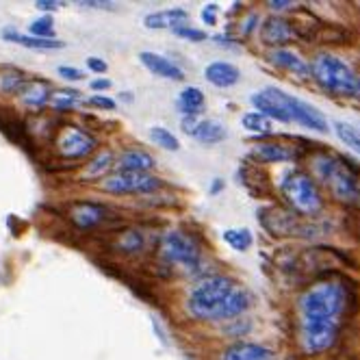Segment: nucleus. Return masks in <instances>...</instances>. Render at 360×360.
Listing matches in <instances>:
<instances>
[{
	"mask_svg": "<svg viewBox=\"0 0 360 360\" xmlns=\"http://www.w3.org/2000/svg\"><path fill=\"white\" fill-rule=\"evenodd\" d=\"M345 289L339 282H317L300 297L302 347L306 354L328 352L339 337Z\"/></svg>",
	"mask_w": 360,
	"mask_h": 360,
	"instance_id": "nucleus-1",
	"label": "nucleus"
},
{
	"mask_svg": "<svg viewBox=\"0 0 360 360\" xmlns=\"http://www.w3.org/2000/svg\"><path fill=\"white\" fill-rule=\"evenodd\" d=\"M252 304L250 293L226 276H211L193 287L187 300V311L202 321H233Z\"/></svg>",
	"mask_w": 360,
	"mask_h": 360,
	"instance_id": "nucleus-2",
	"label": "nucleus"
},
{
	"mask_svg": "<svg viewBox=\"0 0 360 360\" xmlns=\"http://www.w3.org/2000/svg\"><path fill=\"white\" fill-rule=\"evenodd\" d=\"M250 102L254 105L256 111L263 113L269 120H278L285 124L295 122V124H300L304 128H311V131H317V133L328 131L326 117L313 105H308L306 100H300L278 87H267V89L256 91L250 98Z\"/></svg>",
	"mask_w": 360,
	"mask_h": 360,
	"instance_id": "nucleus-3",
	"label": "nucleus"
},
{
	"mask_svg": "<svg viewBox=\"0 0 360 360\" xmlns=\"http://www.w3.org/2000/svg\"><path fill=\"white\" fill-rule=\"evenodd\" d=\"M313 169L321 183L343 202H354L360 198V185L356 174L347 167V163L334 154H319L313 159Z\"/></svg>",
	"mask_w": 360,
	"mask_h": 360,
	"instance_id": "nucleus-4",
	"label": "nucleus"
},
{
	"mask_svg": "<svg viewBox=\"0 0 360 360\" xmlns=\"http://www.w3.org/2000/svg\"><path fill=\"white\" fill-rule=\"evenodd\" d=\"M311 76L326 87L328 91L337 94V96H352L356 94V83L358 76L354 70L339 57L334 55H317L311 63Z\"/></svg>",
	"mask_w": 360,
	"mask_h": 360,
	"instance_id": "nucleus-5",
	"label": "nucleus"
},
{
	"mask_svg": "<svg viewBox=\"0 0 360 360\" xmlns=\"http://www.w3.org/2000/svg\"><path fill=\"white\" fill-rule=\"evenodd\" d=\"M282 195L287 198V202L291 207L304 215H313L317 211H321V195L317 185L313 183L311 176H306L304 172L291 169L282 178Z\"/></svg>",
	"mask_w": 360,
	"mask_h": 360,
	"instance_id": "nucleus-6",
	"label": "nucleus"
},
{
	"mask_svg": "<svg viewBox=\"0 0 360 360\" xmlns=\"http://www.w3.org/2000/svg\"><path fill=\"white\" fill-rule=\"evenodd\" d=\"M161 250H163V256L169 263H176V265L185 267L189 271H195L202 265L200 248L195 245V241L191 237L180 233V230H169V233L163 235Z\"/></svg>",
	"mask_w": 360,
	"mask_h": 360,
	"instance_id": "nucleus-7",
	"label": "nucleus"
},
{
	"mask_svg": "<svg viewBox=\"0 0 360 360\" xmlns=\"http://www.w3.org/2000/svg\"><path fill=\"white\" fill-rule=\"evenodd\" d=\"M161 187V180L150 174L120 172L102 180V189L109 193H150Z\"/></svg>",
	"mask_w": 360,
	"mask_h": 360,
	"instance_id": "nucleus-8",
	"label": "nucleus"
},
{
	"mask_svg": "<svg viewBox=\"0 0 360 360\" xmlns=\"http://www.w3.org/2000/svg\"><path fill=\"white\" fill-rule=\"evenodd\" d=\"M96 148V139L76 126H65L57 137V150L65 159H83Z\"/></svg>",
	"mask_w": 360,
	"mask_h": 360,
	"instance_id": "nucleus-9",
	"label": "nucleus"
},
{
	"mask_svg": "<svg viewBox=\"0 0 360 360\" xmlns=\"http://www.w3.org/2000/svg\"><path fill=\"white\" fill-rule=\"evenodd\" d=\"M183 131L187 135H191L193 139H198L200 143H219L226 139L228 131L226 126L217 120H200V117H183Z\"/></svg>",
	"mask_w": 360,
	"mask_h": 360,
	"instance_id": "nucleus-10",
	"label": "nucleus"
},
{
	"mask_svg": "<svg viewBox=\"0 0 360 360\" xmlns=\"http://www.w3.org/2000/svg\"><path fill=\"white\" fill-rule=\"evenodd\" d=\"M139 61L152 72L161 76V79H169V81H183L185 79V72L180 70L174 61H169L167 57L163 55H157V53H150V50H143L139 55Z\"/></svg>",
	"mask_w": 360,
	"mask_h": 360,
	"instance_id": "nucleus-11",
	"label": "nucleus"
},
{
	"mask_svg": "<svg viewBox=\"0 0 360 360\" xmlns=\"http://www.w3.org/2000/svg\"><path fill=\"white\" fill-rule=\"evenodd\" d=\"M239 68L228 63V61H213L207 65V70H204V79H207L211 85L219 87V89H226V87H233L239 83Z\"/></svg>",
	"mask_w": 360,
	"mask_h": 360,
	"instance_id": "nucleus-12",
	"label": "nucleus"
},
{
	"mask_svg": "<svg viewBox=\"0 0 360 360\" xmlns=\"http://www.w3.org/2000/svg\"><path fill=\"white\" fill-rule=\"evenodd\" d=\"M221 360H274V352L259 343H233L224 349Z\"/></svg>",
	"mask_w": 360,
	"mask_h": 360,
	"instance_id": "nucleus-13",
	"label": "nucleus"
},
{
	"mask_svg": "<svg viewBox=\"0 0 360 360\" xmlns=\"http://www.w3.org/2000/svg\"><path fill=\"white\" fill-rule=\"evenodd\" d=\"M295 37V31L293 27L282 18H269L263 22L261 27V39L265 44H271V46H278V44H287Z\"/></svg>",
	"mask_w": 360,
	"mask_h": 360,
	"instance_id": "nucleus-14",
	"label": "nucleus"
},
{
	"mask_svg": "<svg viewBox=\"0 0 360 360\" xmlns=\"http://www.w3.org/2000/svg\"><path fill=\"white\" fill-rule=\"evenodd\" d=\"M269 59L278 68H282V70H287V72L300 76V79H306V76H311V65H308L300 55H295L293 50H289V48H278V50H274Z\"/></svg>",
	"mask_w": 360,
	"mask_h": 360,
	"instance_id": "nucleus-15",
	"label": "nucleus"
},
{
	"mask_svg": "<svg viewBox=\"0 0 360 360\" xmlns=\"http://www.w3.org/2000/svg\"><path fill=\"white\" fill-rule=\"evenodd\" d=\"M187 11L185 9H169V11H159V13H150L146 15L143 24L148 29H178L185 27L187 22Z\"/></svg>",
	"mask_w": 360,
	"mask_h": 360,
	"instance_id": "nucleus-16",
	"label": "nucleus"
},
{
	"mask_svg": "<svg viewBox=\"0 0 360 360\" xmlns=\"http://www.w3.org/2000/svg\"><path fill=\"white\" fill-rule=\"evenodd\" d=\"M120 172H137V174H148L154 167V159L143 150H126L120 161Z\"/></svg>",
	"mask_w": 360,
	"mask_h": 360,
	"instance_id": "nucleus-17",
	"label": "nucleus"
},
{
	"mask_svg": "<svg viewBox=\"0 0 360 360\" xmlns=\"http://www.w3.org/2000/svg\"><path fill=\"white\" fill-rule=\"evenodd\" d=\"M254 154L265 163H285L295 159V150L285 143H259L254 148Z\"/></svg>",
	"mask_w": 360,
	"mask_h": 360,
	"instance_id": "nucleus-18",
	"label": "nucleus"
},
{
	"mask_svg": "<svg viewBox=\"0 0 360 360\" xmlns=\"http://www.w3.org/2000/svg\"><path fill=\"white\" fill-rule=\"evenodd\" d=\"M178 111L185 117H198V113L204 109V94L198 87H185L180 91L178 100H176Z\"/></svg>",
	"mask_w": 360,
	"mask_h": 360,
	"instance_id": "nucleus-19",
	"label": "nucleus"
},
{
	"mask_svg": "<svg viewBox=\"0 0 360 360\" xmlns=\"http://www.w3.org/2000/svg\"><path fill=\"white\" fill-rule=\"evenodd\" d=\"M22 102L27 107H31V109H39V107H44L46 102L53 98V91H50V87L46 85V83H41V81H33V83H27V87H24L22 91Z\"/></svg>",
	"mask_w": 360,
	"mask_h": 360,
	"instance_id": "nucleus-20",
	"label": "nucleus"
},
{
	"mask_svg": "<svg viewBox=\"0 0 360 360\" xmlns=\"http://www.w3.org/2000/svg\"><path fill=\"white\" fill-rule=\"evenodd\" d=\"M102 217H105V209L98 207V204H91V202L76 204V207L72 209V219L76 221V226H81V228H91Z\"/></svg>",
	"mask_w": 360,
	"mask_h": 360,
	"instance_id": "nucleus-21",
	"label": "nucleus"
},
{
	"mask_svg": "<svg viewBox=\"0 0 360 360\" xmlns=\"http://www.w3.org/2000/svg\"><path fill=\"white\" fill-rule=\"evenodd\" d=\"M5 39L20 44L24 48H35V50H59L65 44L61 39H41V37H33V35H20V33H5Z\"/></svg>",
	"mask_w": 360,
	"mask_h": 360,
	"instance_id": "nucleus-22",
	"label": "nucleus"
},
{
	"mask_svg": "<svg viewBox=\"0 0 360 360\" xmlns=\"http://www.w3.org/2000/svg\"><path fill=\"white\" fill-rule=\"evenodd\" d=\"M334 133L347 148L360 154V126L349 122H334Z\"/></svg>",
	"mask_w": 360,
	"mask_h": 360,
	"instance_id": "nucleus-23",
	"label": "nucleus"
},
{
	"mask_svg": "<svg viewBox=\"0 0 360 360\" xmlns=\"http://www.w3.org/2000/svg\"><path fill=\"white\" fill-rule=\"evenodd\" d=\"M224 241L237 252H245L252 245V233L248 228H233L224 233Z\"/></svg>",
	"mask_w": 360,
	"mask_h": 360,
	"instance_id": "nucleus-24",
	"label": "nucleus"
},
{
	"mask_svg": "<svg viewBox=\"0 0 360 360\" xmlns=\"http://www.w3.org/2000/svg\"><path fill=\"white\" fill-rule=\"evenodd\" d=\"M241 124H243V128H245L248 133H269V131H271V120L265 117V115L259 113V111H250V113H245L243 120H241Z\"/></svg>",
	"mask_w": 360,
	"mask_h": 360,
	"instance_id": "nucleus-25",
	"label": "nucleus"
},
{
	"mask_svg": "<svg viewBox=\"0 0 360 360\" xmlns=\"http://www.w3.org/2000/svg\"><path fill=\"white\" fill-rule=\"evenodd\" d=\"M111 167H113V154H111V152H100L98 157L87 165L85 176H89V178H100V176H105V172H109Z\"/></svg>",
	"mask_w": 360,
	"mask_h": 360,
	"instance_id": "nucleus-26",
	"label": "nucleus"
},
{
	"mask_svg": "<svg viewBox=\"0 0 360 360\" xmlns=\"http://www.w3.org/2000/svg\"><path fill=\"white\" fill-rule=\"evenodd\" d=\"M150 139H152L154 143H157V146H161V148H165V150H172V152H176V150L180 148L176 135L169 133L167 128H163V126H154V128H150Z\"/></svg>",
	"mask_w": 360,
	"mask_h": 360,
	"instance_id": "nucleus-27",
	"label": "nucleus"
},
{
	"mask_svg": "<svg viewBox=\"0 0 360 360\" xmlns=\"http://www.w3.org/2000/svg\"><path fill=\"white\" fill-rule=\"evenodd\" d=\"M55 33V24L50 18H39L31 24V35L33 37H41V39H53Z\"/></svg>",
	"mask_w": 360,
	"mask_h": 360,
	"instance_id": "nucleus-28",
	"label": "nucleus"
},
{
	"mask_svg": "<svg viewBox=\"0 0 360 360\" xmlns=\"http://www.w3.org/2000/svg\"><path fill=\"white\" fill-rule=\"evenodd\" d=\"M53 107L57 111H68L76 105V100H79V91H59V94H53Z\"/></svg>",
	"mask_w": 360,
	"mask_h": 360,
	"instance_id": "nucleus-29",
	"label": "nucleus"
},
{
	"mask_svg": "<svg viewBox=\"0 0 360 360\" xmlns=\"http://www.w3.org/2000/svg\"><path fill=\"white\" fill-rule=\"evenodd\" d=\"M24 87H27V81H24L20 74H5L3 79H0V89L7 91V94L22 91Z\"/></svg>",
	"mask_w": 360,
	"mask_h": 360,
	"instance_id": "nucleus-30",
	"label": "nucleus"
},
{
	"mask_svg": "<svg viewBox=\"0 0 360 360\" xmlns=\"http://www.w3.org/2000/svg\"><path fill=\"white\" fill-rule=\"evenodd\" d=\"M174 33L178 35V37H185V39H189V41H204L207 39V33L204 31H200V29H191V27H178V29H174Z\"/></svg>",
	"mask_w": 360,
	"mask_h": 360,
	"instance_id": "nucleus-31",
	"label": "nucleus"
},
{
	"mask_svg": "<svg viewBox=\"0 0 360 360\" xmlns=\"http://www.w3.org/2000/svg\"><path fill=\"white\" fill-rule=\"evenodd\" d=\"M141 235L139 233H135V230H133V233H128V235H124L122 237V241H120V245L126 250V252H135V250H139L141 248Z\"/></svg>",
	"mask_w": 360,
	"mask_h": 360,
	"instance_id": "nucleus-32",
	"label": "nucleus"
},
{
	"mask_svg": "<svg viewBox=\"0 0 360 360\" xmlns=\"http://www.w3.org/2000/svg\"><path fill=\"white\" fill-rule=\"evenodd\" d=\"M57 74L63 76L65 81H81V79H83V72H81L79 68H70V65H61V68L57 70Z\"/></svg>",
	"mask_w": 360,
	"mask_h": 360,
	"instance_id": "nucleus-33",
	"label": "nucleus"
},
{
	"mask_svg": "<svg viewBox=\"0 0 360 360\" xmlns=\"http://www.w3.org/2000/svg\"><path fill=\"white\" fill-rule=\"evenodd\" d=\"M89 102H91L94 107H100V109H109V111L115 109V102L111 98H105V96H94Z\"/></svg>",
	"mask_w": 360,
	"mask_h": 360,
	"instance_id": "nucleus-34",
	"label": "nucleus"
},
{
	"mask_svg": "<svg viewBox=\"0 0 360 360\" xmlns=\"http://www.w3.org/2000/svg\"><path fill=\"white\" fill-rule=\"evenodd\" d=\"M87 68H89L91 72H98V74H105V72H107V63L102 61V59H98V57H89V59H87Z\"/></svg>",
	"mask_w": 360,
	"mask_h": 360,
	"instance_id": "nucleus-35",
	"label": "nucleus"
},
{
	"mask_svg": "<svg viewBox=\"0 0 360 360\" xmlns=\"http://www.w3.org/2000/svg\"><path fill=\"white\" fill-rule=\"evenodd\" d=\"M215 11H217L215 5H207V7H204V11H202V20L207 22V24H215Z\"/></svg>",
	"mask_w": 360,
	"mask_h": 360,
	"instance_id": "nucleus-36",
	"label": "nucleus"
},
{
	"mask_svg": "<svg viewBox=\"0 0 360 360\" xmlns=\"http://www.w3.org/2000/svg\"><path fill=\"white\" fill-rule=\"evenodd\" d=\"M35 7H37V9H41V11H53V9H57V7H59V3H55V0H53V3H48V0H37Z\"/></svg>",
	"mask_w": 360,
	"mask_h": 360,
	"instance_id": "nucleus-37",
	"label": "nucleus"
},
{
	"mask_svg": "<svg viewBox=\"0 0 360 360\" xmlns=\"http://www.w3.org/2000/svg\"><path fill=\"white\" fill-rule=\"evenodd\" d=\"M111 87V81L109 79H98V81H91V89L100 91V89H109Z\"/></svg>",
	"mask_w": 360,
	"mask_h": 360,
	"instance_id": "nucleus-38",
	"label": "nucleus"
},
{
	"mask_svg": "<svg viewBox=\"0 0 360 360\" xmlns=\"http://www.w3.org/2000/svg\"><path fill=\"white\" fill-rule=\"evenodd\" d=\"M269 7H271V9H276V11H282V9H289V7H291V3H269Z\"/></svg>",
	"mask_w": 360,
	"mask_h": 360,
	"instance_id": "nucleus-39",
	"label": "nucleus"
},
{
	"mask_svg": "<svg viewBox=\"0 0 360 360\" xmlns=\"http://www.w3.org/2000/svg\"><path fill=\"white\" fill-rule=\"evenodd\" d=\"M83 7H109V3H91V0H89V3H81Z\"/></svg>",
	"mask_w": 360,
	"mask_h": 360,
	"instance_id": "nucleus-40",
	"label": "nucleus"
},
{
	"mask_svg": "<svg viewBox=\"0 0 360 360\" xmlns=\"http://www.w3.org/2000/svg\"><path fill=\"white\" fill-rule=\"evenodd\" d=\"M356 96H360V76H358V83H356Z\"/></svg>",
	"mask_w": 360,
	"mask_h": 360,
	"instance_id": "nucleus-41",
	"label": "nucleus"
}]
</instances>
